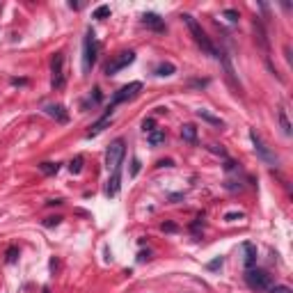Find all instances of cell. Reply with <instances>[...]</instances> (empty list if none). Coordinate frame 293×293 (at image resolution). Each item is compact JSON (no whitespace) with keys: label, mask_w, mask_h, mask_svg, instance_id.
Wrapping results in <instances>:
<instances>
[{"label":"cell","mask_w":293,"mask_h":293,"mask_svg":"<svg viewBox=\"0 0 293 293\" xmlns=\"http://www.w3.org/2000/svg\"><path fill=\"white\" fill-rule=\"evenodd\" d=\"M105 16H110V7L108 5H101L94 10V14H92V19H105Z\"/></svg>","instance_id":"cell-19"},{"label":"cell","mask_w":293,"mask_h":293,"mask_svg":"<svg viewBox=\"0 0 293 293\" xmlns=\"http://www.w3.org/2000/svg\"><path fill=\"white\" fill-rule=\"evenodd\" d=\"M120 188H122V169H114V172H110L108 186H105V195H108V197H114V195L120 193Z\"/></svg>","instance_id":"cell-9"},{"label":"cell","mask_w":293,"mask_h":293,"mask_svg":"<svg viewBox=\"0 0 293 293\" xmlns=\"http://www.w3.org/2000/svg\"><path fill=\"white\" fill-rule=\"evenodd\" d=\"M277 117H279V126H282L284 135H291V122H288V117H286V110H279Z\"/></svg>","instance_id":"cell-18"},{"label":"cell","mask_w":293,"mask_h":293,"mask_svg":"<svg viewBox=\"0 0 293 293\" xmlns=\"http://www.w3.org/2000/svg\"><path fill=\"white\" fill-rule=\"evenodd\" d=\"M69 169H71V172H74V174H78V172H80V169H83V156H76V158H74V160H71Z\"/></svg>","instance_id":"cell-20"},{"label":"cell","mask_w":293,"mask_h":293,"mask_svg":"<svg viewBox=\"0 0 293 293\" xmlns=\"http://www.w3.org/2000/svg\"><path fill=\"white\" fill-rule=\"evenodd\" d=\"M184 19V23L188 25V30H190V35H193V39H195V44L199 46V48L204 50L206 55H211V57H215L218 60V50H215V46L211 44V39H209V35L202 30V25L195 21V16H190V14H184L181 16Z\"/></svg>","instance_id":"cell-1"},{"label":"cell","mask_w":293,"mask_h":293,"mask_svg":"<svg viewBox=\"0 0 293 293\" xmlns=\"http://www.w3.org/2000/svg\"><path fill=\"white\" fill-rule=\"evenodd\" d=\"M270 293H293L288 286H275V288H270Z\"/></svg>","instance_id":"cell-27"},{"label":"cell","mask_w":293,"mask_h":293,"mask_svg":"<svg viewBox=\"0 0 293 293\" xmlns=\"http://www.w3.org/2000/svg\"><path fill=\"white\" fill-rule=\"evenodd\" d=\"M222 16H224L227 21H231V23H236V21L241 19V14H239L236 10H224V12H222Z\"/></svg>","instance_id":"cell-21"},{"label":"cell","mask_w":293,"mask_h":293,"mask_svg":"<svg viewBox=\"0 0 293 293\" xmlns=\"http://www.w3.org/2000/svg\"><path fill=\"white\" fill-rule=\"evenodd\" d=\"M197 117H199V120H204V122H209L211 126H218V129H222V126H224V122L220 120V117L211 114L209 110H204V108H202V110H197Z\"/></svg>","instance_id":"cell-14"},{"label":"cell","mask_w":293,"mask_h":293,"mask_svg":"<svg viewBox=\"0 0 293 293\" xmlns=\"http://www.w3.org/2000/svg\"><path fill=\"white\" fill-rule=\"evenodd\" d=\"M138 172H140V160L135 158V160H133V167H131V174H133V177H135V174H138Z\"/></svg>","instance_id":"cell-30"},{"label":"cell","mask_w":293,"mask_h":293,"mask_svg":"<svg viewBox=\"0 0 293 293\" xmlns=\"http://www.w3.org/2000/svg\"><path fill=\"white\" fill-rule=\"evenodd\" d=\"M142 131H144V133H151V131H154V120H144L142 122Z\"/></svg>","instance_id":"cell-24"},{"label":"cell","mask_w":293,"mask_h":293,"mask_svg":"<svg viewBox=\"0 0 293 293\" xmlns=\"http://www.w3.org/2000/svg\"><path fill=\"white\" fill-rule=\"evenodd\" d=\"M174 71H177V67H174L172 62H160V65L156 67V76H160V78H165V76H172Z\"/></svg>","instance_id":"cell-17"},{"label":"cell","mask_w":293,"mask_h":293,"mask_svg":"<svg viewBox=\"0 0 293 293\" xmlns=\"http://www.w3.org/2000/svg\"><path fill=\"white\" fill-rule=\"evenodd\" d=\"M160 229H163V231H177V227H174V224H163Z\"/></svg>","instance_id":"cell-32"},{"label":"cell","mask_w":293,"mask_h":293,"mask_svg":"<svg viewBox=\"0 0 293 293\" xmlns=\"http://www.w3.org/2000/svg\"><path fill=\"white\" fill-rule=\"evenodd\" d=\"M16 257H19V250H16V248H10V250H7V263H14Z\"/></svg>","instance_id":"cell-23"},{"label":"cell","mask_w":293,"mask_h":293,"mask_svg":"<svg viewBox=\"0 0 293 293\" xmlns=\"http://www.w3.org/2000/svg\"><path fill=\"white\" fill-rule=\"evenodd\" d=\"M142 23L147 25V28H151V30H156V32H163L165 30V21L160 19L158 14H154V12L142 14Z\"/></svg>","instance_id":"cell-10"},{"label":"cell","mask_w":293,"mask_h":293,"mask_svg":"<svg viewBox=\"0 0 293 293\" xmlns=\"http://www.w3.org/2000/svg\"><path fill=\"white\" fill-rule=\"evenodd\" d=\"M209 149H211V151H213V154H220V156H227V151H224V149H222V147H218V144H211Z\"/></svg>","instance_id":"cell-26"},{"label":"cell","mask_w":293,"mask_h":293,"mask_svg":"<svg viewBox=\"0 0 293 293\" xmlns=\"http://www.w3.org/2000/svg\"><path fill=\"white\" fill-rule=\"evenodd\" d=\"M245 284L252 291H268L273 286V277L261 268H248L245 270Z\"/></svg>","instance_id":"cell-2"},{"label":"cell","mask_w":293,"mask_h":293,"mask_svg":"<svg viewBox=\"0 0 293 293\" xmlns=\"http://www.w3.org/2000/svg\"><path fill=\"white\" fill-rule=\"evenodd\" d=\"M241 218H243V213H227V215H224L227 222H233V220H241Z\"/></svg>","instance_id":"cell-25"},{"label":"cell","mask_w":293,"mask_h":293,"mask_svg":"<svg viewBox=\"0 0 293 293\" xmlns=\"http://www.w3.org/2000/svg\"><path fill=\"white\" fill-rule=\"evenodd\" d=\"M147 140H149L151 147H158L160 142H165V131L163 129H154L151 133H147Z\"/></svg>","instance_id":"cell-16"},{"label":"cell","mask_w":293,"mask_h":293,"mask_svg":"<svg viewBox=\"0 0 293 293\" xmlns=\"http://www.w3.org/2000/svg\"><path fill=\"white\" fill-rule=\"evenodd\" d=\"M133 60H135V53H133V50H124V53H120L112 62H108V65H105V76H114L117 71L126 69V67H129Z\"/></svg>","instance_id":"cell-6"},{"label":"cell","mask_w":293,"mask_h":293,"mask_svg":"<svg viewBox=\"0 0 293 293\" xmlns=\"http://www.w3.org/2000/svg\"><path fill=\"white\" fill-rule=\"evenodd\" d=\"M112 110H114V108H108V110H105V114H103V117H101V120L96 122V124H94V126H92V129H90V133H87V138H94V135H99L101 131H103L105 126H108L110 122H112Z\"/></svg>","instance_id":"cell-11"},{"label":"cell","mask_w":293,"mask_h":293,"mask_svg":"<svg viewBox=\"0 0 293 293\" xmlns=\"http://www.w3.org/2000/svg\"><path fill=\"white\" fill-rule=\"evenodd\" d=\"M124 154H126V142H124V138H117L108 147V154H105V165H108L110 172H114V169H122V160H124Z\"/></svg>","instance_id":"cell-4"},{"label":"cell","mask_w":293,"mask_h":293,"mask_svg":"<svg viewBox=\"0 0 293 293\" xmlns=\"http://www.w3.org/2000/svg\"><path fill=\"white\" fill-rule=\"evenodd\" d=\"M218 266H222V257L213 259V261H211V263H209V268H211V270H215V268H218Z\"/></svg>","instance_id":"cell-28"},{"label":"cell","mask_w":293,"mask_h":293,"mask_svg":"<svg viewBox=\"0 0 293 293\" xmlns=\"http://www.w3.org/2000/svg\"><path fill=\"white\" fill-rule=\"evenodd\" d=\"M181 138L190 144H197V129L193 124H184L181 126Z\"/></svg>","instance_id":"cell-15"},{"label":"cell","mask_w":293,"mask_h":293,"mask_svg":"<svg viewBox=\"0 0 293 293\" xmlns=\"http://www.w3.org/2000/svg\"><path fill=\"white\" fill-rule=\"evenodd\" d=\"M46 114H50V117H55V120L57 122H62V124H67V122H69V114H67V110L62 108V105H46Z\"/></svg>","instance_id":"cell-12"},{"label":"cell","mask_w":293,"mask_h":293,"mask_svg":"<svg viewBox=\"0 0 293 293\" xmlns=\"http://www.w3.org/2000/svg\"><path fill=\"white\" fill-rule=\"evenodd\" d=\"M39 169L44 174H55V172H57V165H53V163H41Z\"/></svg>","instance_id":"cell-22"},{"label":"cell","mask_w":293,"mask_h":293,"mask_svg":"<svg viewBox=\"0 0 293 293\" xmlns=\"http://www.w3.org/2000/svg\"><path fill=\"white\" fill-rule=\"evenodd\" d=\"M142 90V83H138V80H133V83H129V85H124L117 94L112 96V103H110V108H114V105H120V103H124V101H129V99H133L138 92Z\"/></svg>","instance_id":"cell-7"},{"label":"cell","mask_w":293,"mask_h":293,"mask_svg":"<svg viewBox=\"0 0 293 293\" xmlns=\"http://www.w3.org/2000/svg\"><path fill=\"white\" fill-rule=\"evenodd\" d=\"M158 167H172V160H158Z\"/></svg>","instance_id":"cell-31"},{"label":"cell","mask_w":293,"mask_h":293,"mask_svg":"<svg viewBox=\"0 0 293 293\" xmlns=\"http://www.w3.org/2000/svg\"><path fill=\"white\" fill-rule=\"evenodd\" d=\"M96 53H99V44H96V37L92 30H87L85 35V41H83V71L85 74H90L92 67L96 62Z\"/></svg>","instance_id":"cell-3"},{"label":"cell","mask_w":293,"mask_h":293,"mask_svg":"<svg viewBox=\"0 0 293 293\" xmlns=\"http://www.w3.org/2000/svg\"><path fill=\"white\" fill-rule=\"evenodd\" d=\"M243 252H245V268H254V263H257V248L252 243H243Z\"/></svg>","instance_id":"cell-13"},{"label":"cell","mask_w":293,"mask_h":293,"mask_svg":"<svg viewBox=\"0 0 293 293\" xmlns=\"http://www.w3.org/2000/svg\"><path fill=\"white\" fill-rule=\"evenodd\" d=\"M50 85H53V90H62L65 87V55L62 53H55L53 55V62H50Z\"/></svg>","instance_id":"cell-5"},{"label":"cell","mask_w":293,"mask_h":293,"mask_svg":"<svg viewBox=\"0 0 293 293\" xmlns=\"http://www.w3.org/2000/svg\"><path fill=\"white\" fill-rule=\"evenodd\" d=\"M60 220H62V218H46L44 224H46V227H53V224H60Z\"/></svg>","instance_id":"cell-29"},{"label":"cell","mask_w":293,"mask_h":293,"mask_svg":"<svg viewBox=\"0 0 293 293\" xmlns=\"http://www.w3.org/2000/svg\"><path fill=\"white\" fill-rule=\"evenodd\" d=\"M250 140H252V144H254V149H257V154L261 156V158L266 160V163H275V156L270 154L268 149H266V144L261 142V138H259V135L254 133V131H250Z\"/></svg>","instance_id":"cell-8"}]
</instances>
